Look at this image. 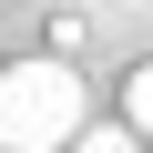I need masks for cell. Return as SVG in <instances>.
<instances>
[{"label":"cell","instance_id":"obj_2","mask_svg":"<svg viewBox=\"0 0 153 153\" xmlns=\"http://www.w3.org/2000/svg\"><path fill=\"white\" fill-rule=\"evenodd\" d=\"M123 123H133V133H143V143H153V61H143V71H133V82H123Z\"/></svg>","mask_w":153,"mask_h":153},{"label":"cell","instance_id":"obj_1","mask_svg":"<svg viewBox=\"0 0 153 153\" xmlns=\"http://www.w3.org/2000/svg\"><path fill=\"white\" fill-rule=\"evenodd\" d=\"M82 71L71 61H10L0 71V153H71L82 143Z\"/></svg>","mask_w":153,"mask_h":153},{"label":"cell","instance_id":"obj_3","mask_svg":"<svg viewBox=\"0 0 153 153\" xmlns=\"http://www.w3.org/2000/svg\"><path fill=\"white\" fill-rule=\"evenodd\" d=\"M71 153H143V133H133V123H82Z\"/></svg>","mask_w":153,"mask_h":153}]
</instances>
